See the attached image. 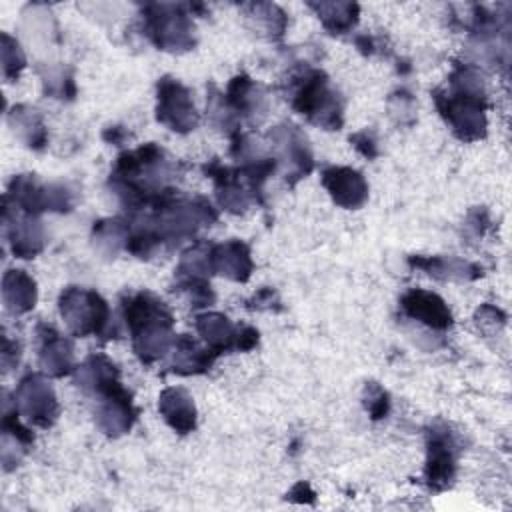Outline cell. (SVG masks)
<instances>
[{
  "mask_svg": "<svg viewBox=\"0 0 512 512\" xmlns=\"http://www.w3.org/2000/svg\"><path fill=\"white\" fill-rule=\"evenodd\" d=\"M288 496H290V498H292V496H300L296 502H312L316 494L312 492V488H310L308 482H298V484L288 492Z\"/></svg>",
  "mask_w": 512,
  "mask_h": 512,
  "instance_id": "cell-35",
  "label": "cell"
},
{
  "mask_svg": "<svg viewBox=\"0 0 512 512\" xmlns=\"http://www.w3.org/2000/svg\"><path fill=\"white\" fill-rule=\"evenodd\" d=\"M364 406H366L372 420L386 418V414L390 410V396L380 384L370 382L364 388Z\"/></svg>",
  "mask_w": 512,
  "mask_h": 512,
  "instance_id": "cell-30",
  "label": "cell"
},
{
  "mask_svg": "<svg viewBox=\"0 0 512 512\" xmlns=\"http://www.w3.org/2000/svg\"><path fill=\"white\" fill-rule=\"evenodd\" d=\"M40 336V352L38 362L42 372L54 378H62L74 370V346L62 336L58 330L46 324H38L36 328Z\"/></svg>",
  "mask_w": 512,
  "mask_h": 512,
  "instance_id": "cell-14",
  "label": "cell"
},
{
  "mask_svg": "<svg viewBox=\"0 0 512 512\" xmlns=\"http://www.w3.org/2000/svg\"><path fill=\"white\" fill-rule=\"evenodd\" d=\"M0 40H2V48L0 50H2V72H4V78L6 80H16L20 70L26 66L24 50L18 44V40L12 38L6 32L0 34Z\"/></svg>",
  "mask_w": 512,
  "mask_h": 512,
  "instance_id": "cell-28",
  "label": "cell"
},
{
  "mask_svg": "<svg viewBox=\"0 0 512 512\" xmlns=\"http://www.w3.org/2000/svg\"><path fill=\"white\" fill-rule=\"evenodd\" d=\"M204 172L214 180L216 184V198H218V204L232 212V214H240L244 212L252 200H256V192L248 186V182L242 178L240 170H232V168H226L218 162H212V164H206L204 166Z\"/></svg>",
  "mask_w": 512,
  "mask_h": 512,
  "instance_id": "cell-12",
  "label": "cell"
},
{
  "mask_svg": "<svg viewBox=\"0 0 512 512\" xmlns=\"http://www.w3.org/2000/svg\"><path fill=\"white\" fill-rule=\"evenodd\" d=\"M268 138L272 142V148L276 150V158H274L276 164L278 162L286 164V178L292 184L312 170L314 160H312L306 136L296 126H290V124L276 126L268 134Z\"/></svg>",
  "mask_w": 512,
  "mask_h": 512,
  "instance_id": "cell-11",
  "label": "cell"
},
{
  "mask_svg": "<svg viewBox=\"0 0 512 512\" xmlns=\"http://www.w3.org/2000/svg\"><path fill=\"white\" fill-rule=\"evenodd\" d=\"M184 4H146L144 30L146 36L166 52H184L194 46V24Z\"/></svg>",
  "mask_w": 512,
  "mask_h": 512,
  "instance_id": "cell-5",
  "label": "cell"
},
{
  "mask_svg": "<svg viewBox=\"0 0 512 512\" xmlns=\"http://www.w3.org/2000/svg\"><path fill=\"white\" fill-rule=\"evenodd\" d=\"M128 222L124 220H100L94 226V244L108 256H114L120 248L126 246Z\"/></svg>",
  "mask_w": 512,
  "mask_h": 512,
  "instance_id": "cell-26",
  "label": "cell"
},
{
  "mask_svg": "<svg viewBox=\"0 0 512 512\" xmlns=\"http://www.w3.org/2000/svg\"><path fill=\"white\" fill-rule=\"evenodd\" d=\"M76 384L82 390L98 396H104L122 386L116 364L104 354H92L76 368Z\"/></svg>",
  "mask_w": 512,
  "mask_h": 512,
  "instance_id": "cell-17",
  "label": "cell"
},
{
  "mask_svg": "<svg viewBox=\"0 0 512 512\" xmlns=\"http://www.w3.org/2000/svg\"><path fill=\"white\" fill-rule=\"evenodd\" d=\"M250 14L256 20V26L266 32L270 38H282L286 30V16L276 4H250L248 6Z\"/></svg>",
  "mask_w": 512,
  "mask_h": 512,
  "instance_id": "cell-27",
  "label": "cell"
},
{
  "mask_svg": "<svg viewBox=\"0 0 512 512\" xmlns=\"http://www.w3.org/2000/svg\"><path fill=\"white\" fill-rule=\"evenodd\" d=\"M448 90H434V102L440 116L450 124L452 132L472 142L486 134V92L480 72L474 66L460 64L450 74Z\"/></svg>",
  "mask_w": 512,
  "mask_h": 512,
  "instance_id": "cell-1",
  "label": "cell"
},
{
  "mask_svg": "<svg viewBox=\"0 0 512 512\" xmlns=\"http://www.w3.org/2000/svg\"><path fill=\"white\" fill-rule=\"evenodd\" d=\"M216 356L218 354L212 352L208 346L202 348V346H198L196 340H192L190 336L182 334V336L174 338L170 368H172V372L182 374V376L202 374V372L210 370V366L214 364Z\"/></svg>",
  "mask_w": 512,
  "mask_h": 512,
  "instance_id": "cell-20",
  "label": "cell"
},
{
  "mask_svg": "<svg viewBox=\"0 0 512 512\" xmlns=\"http://www.w3.org/2000/svg\"><path fill=\"white\" fill-rule=\"evenodd\" d=\"M292 106L310 122L338 130L342 126V100L322 70L308 68L294 78Z\"/></svg>",
  "mask_w": 512,
  "mask_h": 512,
  "instance_id": "cell-3",
  "label": "cell"
},
{
  "mask_svg": "<svg viewBox=\"0 0 512 512\" xmlns=\"http://www.w3.org/2000/svg\"><path fill=\"white\" fill-rule=\"evenodd\" d=\"M308 6L316 12L322 26L330 34H344L352 30L358 22V4L356 2H308Z\"/></svg>",
  "mask_w": 512,
  "mask_h": 512,
  "instance_id": "cell-24",
  "label": "cell"
},
{
  "mask_svg": "<svg viewBox=\"0 0 512 512\" xmlns=\"http://www.w3.org/2000/svg\"><path fill=\"white\" fill-rule=\"evenodd\" d=\"M410 266L422 268L424 272L436 278H454L468 280L482 274V270L470 262H462L458 258H440V256H410Z\"/></svg>",
  "mask_w": 512,
  "mask_h": 512,
  "instance_id": "cell-25",
  "label": "cell"
},
{
  "mask_svg": "<svg viewBox=\"0 0 512 512\" xmlns=\"http://www.w3.org/2000/svg\"><path fill=\"white\" fill-rule=\"evenodd\" d=\"M322 186L330 198L346 210H356L368 200V184L364 176L348 166L326 168L322 172Z\"/></svg>",
  "mask_w": 512,
  "mask_h": 512,
  "instance_id": "cell-13",
  "label": "cell"
},
{
  "mask_svg": "<svg viewBox=\"0 0 512 512\" xmlns=\"http://www.w3.org/2000/svg\"><path fill=\"white\" fill-rule=\"evenodd\" d=\"M226 102L236 116H254L264 110V94L262 90L246 76H234L226 90Z\"/></svg>",
  "mask_w": 512,
  "mask_h": 512,
  "instance_id": "cell-23",
  "label": "cell"
},
{
  "mask_svg": "<svg viewBox=\"0 0 512 512\" xmlns=\"http://www.w3.org/2000/svg\"><path fill=\"white\" fill-rule=\"evenodd\" d=\"M122 314L132 336L134 352L144 364H152L172 350V312L152 292L124 296Z\"/></svg>",
  "mask_w": 512,
  "mask_h": 512,
  "instance_id": "cell-2",
  "label": "cell"
},
{
  "mask_svg": "<svg viewBox=\"0 0 512 512\" xmlns=\"http://www.w3.org/2000/svg\"><path fill=\"white\" fill-rule=\"evenodd\" d=\"M4 236L10 242L14 256L34 258L44 248V226L36 214L22 212L16 204L2 198Z\"/></svg>",
  "mask_w": 512,
  "mask_h": 512,
  "instance_id": "cell-10",
  "label": "cell"
},
{
  "mask_svg": "<svg viewBox=\"0 0 512 512\" xmlns=\"http://www.w3.org/2000/svg\"><path fill=\"white\" fill-rule=\"evenodd\" d=\"M158 410L166 424L178 434H188L196 428V406L192 396L180 388L170 386L164 388L158 396Z\"/></svg>",
  "mask_w": 512,
  "mask_h": 512,
  "instance_id": "cell-18",
  "label": "cell"
},
{
  "mask_svg": "<svg viewBox=\"0 0 512 512\" xmlns=\"http://www.w3.org/2000/svg\"><path fill=\"white\" fill-rule=\"evenodd\" d=\"M250 248L240 240H228L224 244H212V270L234 282H246L252 274Z\"/></svg>",
  "mask_w": 512,
  "mask_h": 512,
  "instance_id": "cell-19",
  "label": "cell"
},
{
  "mask_svg": "<svg viewBox=\"0 0 512 512\" xmlns=\"http://www.w3.org/2000/svg\"><path fill=\"white\" fill-rule=\"evenodd\" d=\"M8 124L26 146H30L34 150H40L46 146L48 134H46V126H44L38 110L24 106V104H16L8 112Z\"/></svg>",
  "mask_w": 512,
  "mask_h": 512,
  "instance_id": "cell-22",
  "label": "cell"
},
{
  "mask_svg": "<svg viewBox=\"0 0 512 512\" xmlns=\"http://www.w3.org/2000/svg\"><path fill=\"white\" fill-rule=\"evenodd\" d=\"M136 420V408L132 404L130 392L120 386L104 396L96 408V422L108 436L126 434Z\"/></svg>",
  "mask_w": 512,
  "mask_h": 512,
  "instance_id": "cell-16",
  "label": "cell"
},
{
  "mask_svg": "<svg viewBox=\"0 0 512 512\" xmlns=\"http://www.w3.org/2000/svg\"><path fill=\"white\" fill-rule=\"evenodd\" d=\"M350 142L356 146V150L360 154H364L366 158H374L376 156V140L368 134V132H358L354 136H350Z\"/></svg>",
  "mask_w": 512,
  "mask_h": 512,
  "instance_id": "cell-34",
  "label": "cell"
},
{
  "mask_svg": "<svg viewBox=\"0 0 512 512\" xmlns=\"http://www.w3.org/2000/svg\"><path fill=\"white\" fill-rule=\"evenodd\" d=\"M14 406L32 424L48 428L58 418V400L50 382L42 374H26L14 390Z\"/></svg>",
  "mask_w": 512,
  "mask_h": 512,
  "instance_id": "cell-7",
  "label": "cell"
},
{
  "mask_svg": "<svg viewBox=\"0 0 512 512\" xmlns=\"http://www.w3.org/2000/svg\"><path fill=\"white\" fill-rule=\"evenodd\" d=\"M196 332L202 336L204 344L216 354H224L230 350H250L258 342L256 328L236 326L226 314L220 312L198 314Z\"/></svg>",
  "mask_w": 512,
  "mask_h": 512,
  "instance_id": "cell-9",
  "label": "cell"
},
{
  "mask_svg": "<svg viewBox=\"0 0 512 512\" xmlns=\"http://www.w3.org/2000/svg\"><path fill=\"white\" fill-rule=\"evenodd\" d=\"M458 444L448 426L436 424L426 434L424 480L432 490H444L456 472Z\"/></svg>",
  "mask_w": 512,
  "mask_h": 512,
  "instance_id": "cell-8",
  "label": "cell"
},
{
  "mask_svg": "<svg viewBox=\"0 0 512 512\" xmlns=\"http://www.w3.org/2000/svg\"><path fill=\"white\" fill-rule=\"evenodd\" d=\"M156 118L170 130L186 134L196 128L198 112L190 90L176 78L164 76L156 84Z\"/></svg>",
  "mask_w": 512,
  "mask_h": 512,
  "instance_id": "cell-6",
  "label": "cell"
},
{
  "mask_svg": "<svg viewBox=\"0 0 512 512\" xmlns=\"http://www.w3.org/2000/svg\"><path fill=\"white\" fill-rule=\"evenodd\" d=\"M400 308L408 318L418 320L434 330H446L452 326V314L446 302L434 292L412 288L400 298Z\"/></svg>",
  "mask_w": 512,
  "mask_h": 512,
  "instance_id": "cell-15",
  "label": "cell"
},
{
  "mask_svg": "<svg viewBox=\"0 0 512 512\" xmlns=\"http://www.w3.org/2000/svg\"><path fill=\"white\" fill-rule=\"evenodd\" d=\"M20 360V344L12 342L6 334L2 336V366L4 370H10Z\"/></svg>",
  "mask_w": 512,
  "mask_h": 512,
  "instance_id": "cell-33",
  "label": "cell"
},
{
  "mask_svg": "<svg viewBox=\"0 0 512 512\" xmlns=\"http://www.w3.org/2000/svg\"><path fill=\"white\" fill-rule=\"evenodd\" d=\"M476 324L484 330L486 326H492V328H496V324L498 326H502L504 324V314L498 310V308H494V306H490V304H484L478 312H476Z\"/></svg>",
  "mask_w": 512,
  "mask_h": 512,
  "instance_id": "cell-31",
  "label": "cell"
},
{
  "mask_svg": "<svg viewBox=\"0 0 512 512\" xmlns=\"http://www.w3.org/2000/svg\"><path fill=\"white\" fill-rule=\"evenodd\" d=\"M274 304H280L278 302V296L272 288H262L254 294V298L248 302V308L252 310H272Z\"/></svg>",
  "mask_w": 512,
  "mask_h": 512,
  "instance_id": "cell-32",
  "label": "cell"
},
{
  "mask_svg": "<svg viewBox=\"0 0 512 512\" xmlns=\"http://www.w3.org/2000/svg\"><path fill=\"white\" fill-rule=\"evenodd\" d=\"M176 290H180L188 302L192 306H208L214 302V292L208 284L206 278H186V276H178L176 282Z\"/></svg>",
  "mask_w": 512,
  "mask_h": 512,
  "instance_id": "cell-29",
  "label": "cell"
},
{
  "mask_svg": "<svg viewBox=\"0 0 512 512\" xmlns=\"http://www.w3.org/2000/svg\"><path fill=\"white\" fill-rule=\"evenodd\" d=\"M60 316L74 336H108L112 314L106 300L88 288L68 286L58 300Z\"/></svg>",
  "mask_w": 512,
  "mask_h": 512,
  "instance_id": "cell-4",
  "label": "cell"
},
{
  "mask_svg": "<svg viewBox=\"0 0 512 512\" xmlns=\"http://www.w3.org/2000/svg\"><path fill=\"white\" fill-rule=\"evenodd\" d=\"M38 288L24 270H8L2 276V302L10 314H26L36 306Z\"/></svg>",
  "mask_w": 512,
  "mask_h": 512,
  "instance_id": "cell-21",
  "label": "cell"
}]
</instances>
